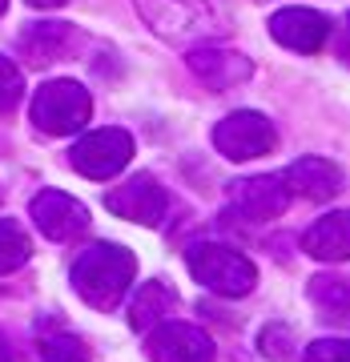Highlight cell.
Segmentation results:
<instances>
[{"instance_id": "6da1fadb", "label": "cell", "mask_w": 350, "mask_h": 362, "mask_svg": "<svg viewBox=\"0 0 350 362\" xmlns=\"http://www.w3.org/2000/svg\"><path fill=\"white\" fill-rule=\"evenodd\" d=\"M133 278H137V258L113 242H97L73 262V290L93 310H113L133 286Z\"/></svg>"}, {"instance_id": "7a4b0ae2", "label": "cell", "mask_w": 350, "mask_h": 362, "mask_svg": "<svg viewBox=\"0 0 350 362\" xmlns=\"http://www.w3.org/2000/svg\"><path fill=\"white\" fill-rule=\"evenodd\" d=\"M185 262H189V274H194L197 282L221 298H242L258 286V266L233 246L197 242V246H189Z\"/></svg>"}, {"instance_id": "3957f363", "label": "cell", "mask_w": 350, "mask_h": 362, "mask_svg": "<svg viewBox=\"0 0 350 362\" xmlns=\"http://www.w3.org/2000/svg\"><path fill=\"white\" fill-rule=\"evenodd\" d=\"M93 113L89 89H81L77 81H49L33 97V125L49 137H69L77 133Z\"/></svg>"}, {"instance_id": "277c9868", "label": "cell", "mask_w": 350, "mask_h": 362, "mask_svg": "<svg viewBox=\"0 0 350 362\" xmlns=\"http://www.w3.org/2000/svg\"><path fill=\"white\" fill-rule=\"evenodd\" d=\"M214 145H218V153L230 157V161H254V157H266L274 145H278V133H274V125H270L266 113L238 109V113H230V117L218 121Z\"/></svg>"}, {"instance_id": "5b68a950", "label": "cell", "mask_w": 350, "mask_h": 362, "mask_svg": "<svg viewBox=\"0 0 350 362\" xmlns=\"http://www.w3.org/2000/svg\"><path fill=\"white\" fill-rule=\"evenodd\" d=\"M129 157H133V137L125 129H93L73 145L69 161H73V169L85 173V177L109 181L129 165Z\"/></svg>"}, {"instance_id": "8992f818", "label": "cell", "mask_w": 350, "mask_h": 362, "mask_svg": "<svg viewBox=\"0 0 350 362\" xmlns=\"http://www.w3.org/2000/svg\"><path fill=\"white\" fill-rule=\"evenodd\" d=\"M105 206L117 218H129L137 226H161L169 214V194L157 185L153 173H133L129 181H121L117 189L105 194Z\"/></svg>"}, {"instance_id": "52a82bcc", "label": "cell", "mask_w": 350, "mask_h": 362, "mask_svg": "<svg viewBox=\"0 0 350 362\" xmlns=\"http://www.w3.org/2000/svg\"><path fill=\"white\" fill-rule=\"evenodd\" d=\"M28 209H33L37 230L52 242H73V238L89 230V209L81 206L77 197L61 194V189H40Z\"/></svg>"}, {"instance_id": "ba28073f", "label": "cell", "mask_w": 350, "mask_h": 362, "mask_svg": "<svg viewBox=\"0 0 350 362\" xmlns=\"http://www.w3.org/2000/svg\"><path fill=\"white\" fill-rule=\"evenodd\" d=\"M145 354L153 362H214V338L189 322H161L149 330Z\"/></svg>"}, {"instance_id": "9c48e42d", "label": "cell", "mask_w": 350, "mask_h": 362, "mask_svg": "<svg viewBox=\"0 0 350 362\" xmlns=\"http://www.w3.org/2000/svg\"><path fill=\"white\" fill-rule=\"evenodd\" d=\"M270 37L282 45V49L294 52H318L330 40V21L314 8H302V4H290V8H278L270 16Z\"/></svg>"}, {"instance_id": "30bf717a", "label": "cell", "mask_w": 350, "mask_h": 362, "mask_svg": "<svg viewBox=\"0 0 350 362\" xmlns=\"http://www.w3.org/2000/svg\"><path fill=\"white\" fill-rule=\"evenodd\" d=\"M233 209L250 221H274L282 218L286 206H290V194L282 185V173H262V177H246V181H233Z\"/></svg>"}, {"instance_id": "8fae6325", "label": "cell", "mask_w": 350, "mask_h": 362, "mask_svg": "<svg viewBox=\"0 0 350 362\" xmlns=\"http://www.w3.org/2000/svg\"><path fill=\"white\" fill-rule=\"evenodd\" d=\"M282 185L290 197H306V202H330L342 189V173L334 161L326 157H298L294 165L282 173Z\"/></svg>"}, {"instance_id": "7c38bea8", "label": "cell", "mask_w": 350, "mask_h": 362, "mask_svg": "<svg viewBox=\"0 0 350 362\" xmlns=\"http://www.w3.org/2000/svg\"><path fill=\"white\" fill-rule=\"evenodd\" d=\"M189 69L206 81L209 89H218V93L233 89V85H246L250 73H254V65H250L242 52H233V49H209V45H202V49L189 52Z\"/></svg>"}, {"instance_id": "4fadbf2b", "label": "cell", "mask_w": 350, "mask_h": 362, "mask_svg": "<svg viewBox=\"0 0 350 362\" xmlns=\"http://www.w3.org/2000/svg\"><path fill=\"white\" fill-rule=\"evenodd\" d=\"M302 250L318 262H346L350 258V214L334 209V214L318 218L306 230V238H302Z\"/></svg>"}, {"instance_id": "5bb4252c", "label": "cell", "mask_w": 350, "mask_h": 362, "mask_svg": "<svg viewBox=\"0 0 350 362\" xmlns=\"http://www.w3.org/2000/svg\"><path fill=\"white\" fill-rule=\"evenodd\" d=\"M173 306H177L173 286L161 282V278H157V282H145L141 290H137V298H133V306H129V326L133 330H157V326L173 314Z\"/></svg>"}, {"instance_id": "9a60e30c", "label": "cell", "mask_w": 350, "mask_h": 362, "mask_svg": "<svg viewBox=\"0 0 350 362\" xmlns=\"http://www.w3.org/2000/svg\"><path fill=\"white\" fill-rule=\"evenodd\" d=\"M33 254V242H28V233L16 226L13 218L0 221V274H13L21 270Z\"/></svg>"}, {"instance_id": "2e32d148", "label": "cell", "mask_w": 350, "mask_h": 362, "mask_svg": "<svg viewBox=\"0 0 350 362\" xmlns=\"http://www.w3.org/2000/svg\"><path fill=\"white\" fill-rule=\"evenodd\" d=\"M65 40H69V28L65 25H40L33 37H25V49L33 52V61H37V65H52V61H61Z\"/></svg>"}, {"instance_id": "e0dca14e", "label": "cell", "mask_w": 350, "mask_h": 362, "mask_svg": "<svg viewBox=\"0 0 350 362\" xmlns=\"http://www.w3.org/2000/svg\"><path fill=\"white\" fill-rule=\"evenodd\" d=\"M310 298L330 314V318H346L350 314V286L342 282V278H314Z\"/></svg>"}, {"instance_id": "ac0fdd59", "label": "cell", "mask_w": 350, "mask_h": 362, "mask_svg": "<svg viewBox=\"0 0 350 362\" xmlns=\"http://www.w3.org/2000/svg\"><path fill=\"white\" fill-rule=\"evenodd\" d=\"M37 350L45 362H89V346L77 334H65V330L61 334H45Z\"/></svg>"}, {"instance_id": "d6986e66", "label": "cell", "mask_w": 350, "mask_h": 362, "mask_svg": "<svg viewBox=\"0 0 350 362\" xmlns=\"http://www.w3.org/2000/svg\"><path fill=\"white\" fill-rule=\"evenodd\" d=\"M25 97V77H21V69L8 61V57H0V113H13L16 105Z\"/></svg>"}, {"instance_id": "ffe728a7", "label": "cell", "mask_w": 350, "mask_h": 362, "mask_svg": "<svg viewBox=\"0 0 350 362\" xmlns=\"http://www.w3.org/2000/svg\"><path fill=\"white\" fill-rule=\"evenodd\" d=\"M306 362H350V338H318V342H310Z\"/></svg>"}, {"instance_id": "44dd1931", "label": "cell", "mask_w": 350, "mask_h": 362, "mask_svg": "<svg viewBox=\"0 0 350 362\" xmlns=\"http://www.w3.org/2000/svg\"><path fill=\"white\" fill-rule=\"evenodd\" d=\"M262 354L274 362H290V330H282V326L262 330Z\"/></svg>"}, {"instance_id": "7402d4cb", "label": "cell", "mask_w": 350, "mask_h": 362, "mask_svg": "<svg viewBox=\"0 0 350 362\" xmlns=\"http://www.w3.org/2000/svg\"><path fill=\"white\" fill-rule=\"evenodd\" d=\"M338 61L350 65V16L342 21V28H338Z\"/></svg>"}, {"instance_id": "603a6c76", "label": "cell", "mask_w": 350, "mask_h": 362, "mask_svg": "<svg viewBox=\"0 0 350 362\" xmlns=\"http://www.w3.org/2000/svg\"><path fill=\"white\" fill-rule=\"evenodd\" d=\"M0 362H16V354H13V342L0 334Z\"/></svg>"}, {"instance_id": "cb8c5ba5", "label": "cell", "mask_w": 350, "mask_h": 362, "mask_svg": "<svg viewBox=\"0 0 350 362\" xmlns=\"http://www.w3.org/2000/svg\"><path fill=\"white\" fill-rule=\"evenodd\" d=\"M28 4H33V8H61L65 0H28Z\"/></svg>"}, {"instance_id": "d4e9b609", "label": "cell", "mask_w": 350, "mask_h": 362, "mask_svg": "<svg viewBox=\"0 0 350 362\" xmlns=\"http://www.w3.org/2000/svg\"><path fill=\"white\" fill-rule=\"evenodd\" d=\"M4 8H8V0H0V16H4Z\"/></svg>"}]
</instances>
